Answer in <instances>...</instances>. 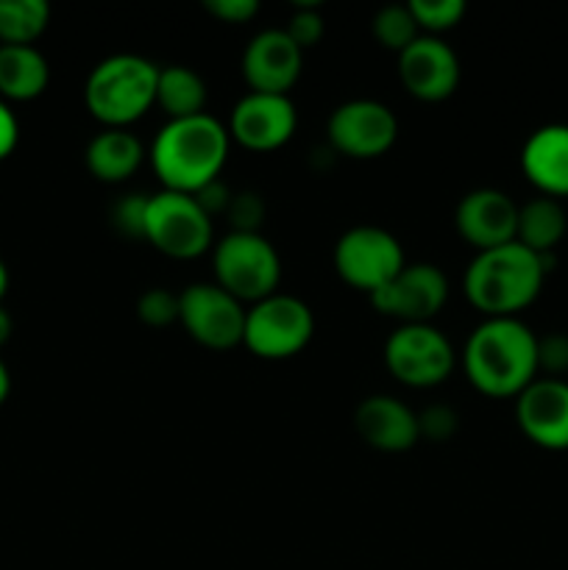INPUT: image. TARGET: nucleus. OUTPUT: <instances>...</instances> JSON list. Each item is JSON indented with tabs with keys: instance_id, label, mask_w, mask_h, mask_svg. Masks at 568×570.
Listing matches in <instances>:
<instances>
[{
	"instance_id": "1",
	"label": "nucleus",
	"mask_w": 568,
	"mask_h": 570,
	"mask_svg": "<svg viewBox=\"0 0 568 570\" xmlns=\"http://www.w3.org/2000/svg\"><path fill=\"white\" fill-rule=\"evenodd\" d=\"M473 387L490 399H518L538 379V334L518 317H484L462 348Z\"/></svg>"
},
{
	"instance_id": "2",
	"label": "nucleus",
	"mask_w": 568,
	"mask_h": 570,
	"mask_svg": "<svg viewBox=\"0 0 568 570\" xmlns=\"http://www.w3.org/2000/svg\"><path fill=\"white\" fill-rule=\"evenodd\" d=\"M228 145V128L206 111L184 120H167L150 145V165L161 189L195 195L221 178Z\"/></svg>"
},
{
	"instance_id": "3",
	"label": "nucleus",
	"mask_w": 568,
	"mask_h": 570,
	"mask_svg": "<svg viewBox=\"0 0 568 570\" xmlns=\"http://www.w3.org/2000/svg\"><path fill=\"white\" fill-rule=\"evenodd\" d=\"M551 256H538L521 243L479 250L466 267L462 289L484 317H518L540 295Z\"/></svg>"
},
{
	"instance_id": "4",
	"label": "nucleus",
	"mask_w": 568,
	"mask_h": 570,
	"mask_svg": "<svg viewBox=\"0 0 568 570\" xmlns=\"http://www.w3.org/2000/svg\"><path fill=\"white\" fill-rule=\"evenodd\" d=\"M159 67L137 53H115L98 61L84 83L89 115L106 128H128L156 106Z\"/></svg>"
},
{
	"instance_id": "5",
	"label": "nucleus",
	"mask_w": 568,
	"mask_h": 570,
	"mask_svg": "<svg viewBox=\"0 0 568 570\" xmlns=\"http://www.w3.org/2000/svg\"><path fill=\"white\" fill-rule=\"evenodd\" d=\"M212 271L217 287L248 306L278 293L282 282V259L259 232H228L221 237L212 248Z\"/></svg>"
},
{
	"instance_id": "6",
	"label": "nucleus",
	"mask_w": 568,
	"mask_h": 570,
	"mask_svg": "<svg viewBox=\"0 0 568 570\" xmlns=\"http://www.w3.org/2000/svg\"><path fill=\"white\" fill-rule=\"evenodd\" d=\"M312 334L315 315L295 295L273 293L245 306L243 345L259 360H290L310 345Z\"/></svg>"
},
{
	"instance_id": "7",
	"label": "nucleus",
	"mask_w": 568,
	"mask_h": 570,
	"mask_svg": "<svg viewBox=\"0 0 568 570\" xmlns=\"http://www.w3.org/2000/svg\"><path fill=\"white\" fill-rule=\"evenodd\" d=\"M212 237H215L212 217L200 209L193 195L170 193V189L148 195L143 239L159 254L170 259H195L212 248Z\"/></svg>"
},
{
	"instance_id": "8",
	"label": "nucleus",
	"mask_w": 568,
	"mask_h": 570,
	"mask_svg": "<svg viewBox=\"0 0 568 570\" xmlns=\"http://www.w3.org/2000/svg\"><path fill=\"white\" fill-rule=\"evenodd\" d=\"M384 365L395 382L415 390L443 384L454 373L457 354L451 340L432 323L399 326L384 343Z\"/></svg>"
},
{
	"instance_id": "9",
	"label": "nucleus",
	"mask_w": 568,
	"mask_h": 570,
	"mask_svg": "<svg viewBox=\"0 0 568 570\" xmlns=\"http://www.w3.org/2000/svg\"><path fill=\"white\" fill-rule=\"evenodd\" d=\"M407 265L399 237L382 226H354L334 245V271L349 287L376 293Z\"/></svg>"
},
{
	"instance_id": "10",
	"label": "nucleus",
	"mask_w": 568,
	"mask_h": 570,
	"mask_svg": "<svg viewBox=\"0 0 568 570\" xmlns=\"http://www.w3.org/2000/svg\"><path fill=\"white\" fill-rule=\"evenodd\" d=\"M178 323L204 348L228 351L243 345L245 304L215 282L189 284L178 293Z\"/></svg>"
},
{
	"instance_id": "11",
	"label": "nucleus",
	"mask_w": 568,
	"mask_h": 570,
	"mask_svg": "<svg viewBox=\"0 0 568 570\" xmlns=\"http://www.w3.org/2000/svg\"><path fill=\"white\" fill-rule=\"evenodd\" d=\"M326 139L334 154L351 159H376L388 154L399 139V120L379 100H345L329 115Z\"/></svg>"
},
{
	"instance_id": "12",
	"label": "nucleus",
	"mask_w": 568,
	"mask_h": 570,
	"mask_svg": "<svg viewBox=\"0 0 568 570\" xmlns=\"http://www.w3.org/2000/svg\"><path fill=\"white\" fill-rule=\"evenodd\" d=\"M449 301V278L429 262H407L399 276L371 293L373 309L395 317L401 326L432 323Z\"/></svg>"
},
{
	"instance_id": "13",
	"label": "nucleus",
	"mask_w": 568,
	"mask_h": 570,
	"mask_svg": "<svg viewBox=\"0 0 568 570\" xmlns=\"http://www.w3.org/2000/svg\"><path fill=\"white\" fill-rule=\"evenodd\" d=\"M298 111L287 95L248 92L234 104L228 117V137L248 150H276L293 139Z\"/></svg>"
},
{
	"instance_id": "14",
	"label": "nucleus",
	"mask_w": 568,
	"mask_h": 570,
	"mask_svg": "<svg viewBox=\"0 0 568 570\" xmlns=\"http://www.w3.org/2000/svg\"><path fill=\"white\" fill-rule=\"evenodd\" d=\"M301 67H304V50L287 37L284 28H265L256 33L245 45L239 61L251 92L267 95H287L301 78Z\"/></svg>"
},
{
	"instance_id": "15",
	"label": "nucleus",
	"mask_w": 568,
	"mask_h": 570,
	"mask_svg": "<svg viewBox=\"0 0 568 570\" xmlns=\"http://www.w3.org/2000/svg\"><path fill=\"white\" fill-rule=\"evenodd\" d=\"M399 78L407 92L427 104L454 95L460 83V59L440 37H421L399 53Z\"/></svg>"
},
{
	"instance_id": "16",
	"label": "nucleus",
	"mask_w": 568,
	"mask_h": 570,
	"mask_svg": "<svg viewBox=\"0 0 568 570\" xmlns=\"http://www.w3.org/2000/svg\"><path fill=\"white\" fill-rule=\"evenodd\" d=\"M457 234L471 248L490 250L499 245L516 243L518 228V204L507 193L493 187L473 189L462 195L454 209Z\"/></svg>"
},
{
	"instance_id": "17",
	"label": "nucleus",
	"mask_w": 568,
	"mask_h": 570,
	"mask_svg": "<svg viewBox=\"0 0 568 570\" xmlns=\"http://www.w3.org/2000/svg\"><path fill=\"white\" fill-rule=\"evenodd\" d=\"M516 421L540 449L568 451V382L535 379L516 399Z\"/></svg>"
},
{
	"instance_id": "18",
	"label": "nucleus",
	"mask_w": 568,
	"mask_h": 570,
	"mask_svg": "<svg viewBox=\"0 0 568 570\" xmlns=\"http://www.w3.org/2000/svg\"><path fill=\"white\" fill-rule=\"evenodd\" d=\"M354 429L362 443L382 454H404L421 440L418 412L393 395H368L354 412Z\"/></svg>"
},
{
	"instance_id": "19",
	"label": "nucleus",
	"mask_w": 568,
	"mask_h": 570,
	"mask_svg": "<svg viewBox=\"0 0 568 570\" xmlns=\"http://www.w3.org/2000/svg\"><path fill=\"white\" fill-rule=\"evenodd\" d=\"M521 170L546 198H568V126L551 122L529 134L521 148Z\"/></svg>"
},
{
	"instance_id": "20",
	"label": "nucleus",
	"mask_w": 568,
	"mask_h": 570,
	"mask_svg": "<svg viewBox=\"0 0 568 570\" xmlns=\"http://www.w3.org/2000/svg\"><path fill=\"white\" fill-rule=\"evenodd\" d=\"M145 159V148L137 134L128 128H104L87 145V170L104 184H120L139 170Z\"/></svg>"
},
{
	"instance_id": "21",
	"label": "nucleus",
	"mask_w": 568,
	"mask_h": 570,
	"mask_svg": "<svg viewBox=\"0 0 568 570\" xmlns=\"http://www.w3.org/2000/svg\"><path fill=\"white\" fill-rule=\"evenodd\" d=\"M48 59L33 45H0V98L33 100L48 89Z\"/></svg>"
},
{
	"instance_id": "22",
	"label": "nucleus",
	"mask_w": 568,
	"mask_h": 570,
	"mask_svg": "<svg viewBox=\"0 0 568 570\" xmlns=\"http://www.w3.org/2000/svg\"><path fill=\"white\" fill-rule=\"evenodd\" d=\"M568 232V215L562 209L560 200L538 198L527 200L518 206V228H516V243L529 248L538 256H551V250L560 245V239Z\"/></svg>"
},
{
	"instance_id": "23",
	"label": "nucleus",
	"mask_w": 568,
	"mask_h": 570,
	"mask_svg": "<svg viewBox=\"0 0 568 570\" xmlns=\"http://www.w3.org/2000/svg\"><path fill=\"white\" fill-rule=\"evenodd\" d=\"M156 106L165 111L167 120H184V117L204 115V78L184 65L159 67V78H156Z\"/></svg>"
},
{
	"instance_id": "24",
	"label": "nucleus",
	"mask_w": 568,
	"mask_h": 570,
	"mask_svg": "<svg viewBox=\"0 0 568 570\" xmlns=\"http://www.w3.org/2000/svg\"><path fill=\"white\" fill-rule=\"evenodd\" d=\"M48 22L45 0H0V45H33Z\"/></svg>"
},
{
	"instance_id": "25",
	"label": "nucleus",
	"mask_w": 568,
	"mask_h": 570,
	"mask_svg": "<svg viewBox=\"0 0 568 570\" xmlns=\"http://www.w3.org/2000/svg\"><path fill=\"white\" fill-rule=\"evenodd\" d=\"M371 31L376 37V42L382 48L393 50L395 56L421 37V28H418L415 17H412L410 6H384V9H379L373 14Z\"/></svg>"
},
{
	"instance_id": "26",
	"label": "nucleus",
	"mask_w": 568,
	"mask_h": 570,
	"mask_svg": "<svg viewBox=\"0 0 568 570\" xmlns=\"http://www.w3.org/2000/svg\"><path fill=\"white\" fill-rule=\"evenodd\" d=\"M407 6L427 37H438V33L460 26V20L466 17V0H410Z\"/></svg>"
},
{
	"instance_id": "27",
	"label": "nucleus",
	"mask_w": 568,
	"mask_h": 570,
	"mask_svg": "<svg viewBox=\"0 0 568 570\" xmlns=\"http://www.w3.org/2000/svg\"><path fill=\"white\" fill-rule=\"evenodd\" d=\"M137 315L145 326L154 328L178 323V295L165 287L145 289L137 301Z\"/></svg>"
},
{
	"instance_id": "28",
	"label": "nucleus",
	"mask_w": 568,
	"mask_h": 570,
	"mask_svg": "<svg viewBox=\"0 0 568 570\" xmlns=\"http://www.w3.org/2000/svg\"><path fill=\"white\" fill-rule=\"evenodd\" d=\"M284 31H287V37L293 39L301 50H310L323 39V33H326V22H323V14L317 6L301 3L298 9L290 14Z\"/></svg>"
},
{
	"instance_id": "29",
	"label": "nucleus",
	"mask_w": 568,
	"mask_h": 570,
	"mask_svg": "<svg viewBox=\"0 0 568 570\" xmlns=\"http://www.w3.org/2000/svg\"><path fill=\"white\" fill-rule=\"evenodd\" d=\"M145 209H148V195H126L111 206V226L126 237L143 239Z\"/></svg>"
},
{
	"instance_id": "30",
	"label": "nucleus",
	"mask_w": 568,
	"mask_h": 570,
	"mask_svg": "<svg viewBox=\"0 0 568 570\" xmlns=\"http://www.w3.org/2000/svg\"><path fill=\"white\" fill-rule=\"evenodd\" d=\"M460 426V417L449 404H432L418 412V432L427 440H449Z\"/></svg>"
},
{
	"instance_id": "31",
	"label": "nucleus",
	"mask_w": 568,
	"mask_h": 570,
	"mask_svg": "<svg viewBox=\"0 0 568 570\" xmlns=\"http://www.w3.org/2000/svg\"><path fill=\"white\" fill-rule=\"evenodd\" d=\"M226 215L234 226L232 232H259V223L265 217V204H262L259 195L239 193L232 195Z\"/></svg>"
},
{
	"instance_id": "32",
	"label": "nucleus",
	"mask_w": 568,
	"mask_h": 570,
	"mask_svg": "<svg viewBox=\"0 0 568 570\" xmlns=\"http://www.w3.org/2000/svg\"><path fill=\"white\" fill-rule=\"evenodd\" d=\"M538 371L549 373V379L568 373V334L551 332L538 337Z\"/></svg>"
},
{
	"instance_id": "33",
	"label": "nucleus",
	"mask_w": 568,
	"mask_h": 570,
	"mask_svg": "<svg viewBox=\"0 0 568 570\" xmlns=\"http://www.w3.org/2000/svg\"><path fill=\"white\" fill-rule=\"evenodd\" d=\"M204 6L212 17L228 22V26L251 22L259 14V3L256 0H206Z\"/></svg>"
},
{
	"instance_id": "34",
	"label": "nucleus",
	"mask_w": 568,
	"mask_h": 570,
	"mask_svg": "<svg viewBox=\"0 0 568 570\" xmlns=\"http://www.w3.org/2000/svg\"><path fill=\"white\" fill-rule=\"evenodd\" d=\"M193 198L198 200L200 209H204L206 215L215 217V215H221V212L228 209V204H232V189H228L221 178H215L212 184L200 187Z\"/></svg>"
},
{
	"instance_id": "35",
	"label": "nucleus",
	"mask_w": 568,
	"mask_h": 570,
	"mask_svg": "<svg viewBox=\"0 0 568 570\" xmlns=\"http://www.w3.org/2000/svg\"><path fill=\"white\" fill-rule=\"evenodd\" d=\"M17 139H20V122H17L14 111L9 109L3 98H0V161L9 159L17 148Z\"/></svg>"
},
{
	"instance_id": "36",
	"label": "nucleus",
	"mask_w": 568,
	"mask_h": 570,
	"mask_svg": "<svg viewBox=\"0 0 568 570\" xmlns=\"http://www.w3.org/2000/svg\"><path fill=\"white\" fill-rule=\"evenodd\" d=\"M11 328H14V321H11V315L3 309V304H0V348H3V345L9 343Z\"/></svg>"
},
{
	"instance_id": "37",
	"label": "nucleus",
	"mask_w": 568,
	"mask_h": 570,
	"mask_svg": "<svg viewBox=\"0 0 568 570\" xmlns=\"http://www.w3.org/2000/svg\"><path fill=\"white\" fill-rule=\"evenodd\" d=\"M9 393H11V373H9V367H6V362L0 360V406L6 404Z\"/></svg>"
},
{
	"instance_id": "38",
	"label": "nucleus",
	"mask_w": 568,
	"mask_h": 570,
	"mask_svg": "<svg viewBox=\"0 0 568 570\" xmlns=\"http://www.w3.org/2000/svg\"><path fill=\"white\" fill-rule=\"evenodd\" d=\"M6 289H9V267H6V262L0 259V304H3L6 298Z\"/></svg>"
}]
</instances>
